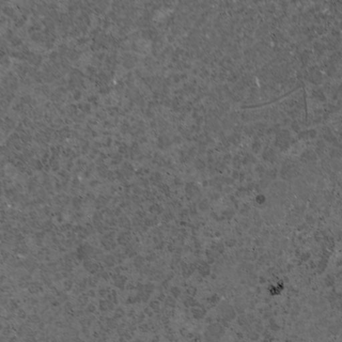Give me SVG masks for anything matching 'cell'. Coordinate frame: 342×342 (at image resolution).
Here are the masks:
<instances>
[{
  "label": "cell",
  "mask_w": 342,
  "mask_h": 342,
  "mask_svg": "<svg viewBox=\"0 0 342 342\" xmlns=\"http://www.w3.org/2000/svg\"><path fill=\"white\" fill-rule=\"evenodd\" d=\"M219 310L223 318L227 320H231L235 316V313L232 307L226 303H223L220 305Z\"/></svg>",
  "instance_id": "6da1fadb"
},
{
  "label": "cell",
  "mask_w": 342,
  "mask_h": 342,
  "mask_svg": "<svg viewBox=\"0 0 342 342\" xmlns=\"http://www.w3.org/2000/svg\"><path fill=\"white\" fill-rule=\"evenodd\" d=\"M207 332L208 333V336L211 335L212 337H216L220 336L223 333V329H222L221 325L215 323V324L210 325L208 327Z\"/></svg>",
  "instance_id": "7a4b0ae2"
},
{
  "label": "cell",
  "mask_w": 342,
  "mask_h": 342,
  "mask_svg": "<svg viewBox=\"0 0 342 342\" xmlns=\"http://www.w3.org/2000/svg\"><path fill=\"white\" fill-rule=\"evenodd\" d=\"M182 273L184 277H189L195 269V266L191 264L181 263Z\"/></svg>",
  "instance_id": "3957f363"
},
{
  "label": "cell",
  "mask_w": 342,
  "mask_h": 342,
  "mask_svg": "<svg viewBox=\"0 0 342 342\" xmlns=\"http://www.w3.org/2000/svg\"><path fill=\"white\" fill-rule=\"evenodd\" d=\"M192 313H193V316L195 318L201 319L202 317H204V315H205V311L203 308L199 307H197V308H194L193 310H192Z\"/></svg>",
  "instance_id": "277c9868"
},
{
  "label": "cell",
  "mask_w": 342,
  "mask_h": 342,
  "mask_svg": "<svg viewBox=\"0 0 342 342\" xmlns=\"http://www.w3.org/2000/svg\"><path fill=\"white\" fill-rule=\"evenodd\" d=\"M165 303L167 307H170V308H174L177 305V301L175 299V297L169 296L165 298Z\"/></svg>",
  "instance_id": "5b68a950"
},
{
  "label": "cell",
  "mask_w": 342,
  "mask_h": 342,
  "mask_svg": "<svg viewBox=\"0 0 342 342\" xmlns=\"http://www.w3.org/2000/svg\"><path fill=\"white\" fill-rule=\"evenodd\" d=\"M170 292H171L172 296L175 298H177L181 295V290L177 287H172L170 289Z\"/></svg>",
  "instance_id": "8992f818"
},
{
  "label": "cell",
  "mask_w": 342,
  "mask_h": 342,
  "mask_svg": "<svg viewBox=\"0 0 342 342\" xmlns=\"http://www.w3.org/2000/svg\"><path fill=\"white\" fill-rule=\"evenodd\" d=\"M183 303H184V305L187 307L195 306L196 304L195 301L194 300L193 298H191V297H188V298H186L185 300H184Z\"/></svg>",
  "instance_id": "52a82bcc"
},
{
  "label": "cell",
  "mask_w": 342,
  "mask_h": 342,
  "mask_svg": "<svg viewBox=\"0 0 342 342\" xmlns=\"http://www.w3.org/2000/svg\"><path fill=\"white\" fill-rule=\"evenodd\" d=\"M199 271L201 275H206L208 274V273H209V269H208V267L206 264H202L200 266Z\"/></svg>",
  "instance_id": "ba28073f"
},
{
  "label": "cell",
  "mask_w": 342,
  "mask_h": 342,
  "mask_svg": "<svg viewBox=\"0 0 342 342\" xmlns=\"http://www.w3.org/2000/svg\"><path fill=\"white\" fill-rule=\"evenodd\" d=\"M187 291L189 295H194L196 293V292H197V290H196V289L194 287H189V288L187 289Z\"/></svg>",
  "instance_id": "9c48e42d"
},
{
  "label": "cell",
  "mask_w": 342,
  "mask_h": 342,
  "mask_svg": "<svg viewBox=\"0 0 342 342\" xmlns=\"http://www.w3.org/2000/svg\"><path fill=\"white\" fill-rule=\"evenodd\" d=\"M174 276H175V274H174V273L170 272V273H168L167 275V279H167V280L169 281V280H171V279H173V277H174Z\"/></svg>",
  "instance_id": "30bf717a"
}]
</instances>
